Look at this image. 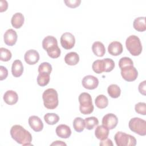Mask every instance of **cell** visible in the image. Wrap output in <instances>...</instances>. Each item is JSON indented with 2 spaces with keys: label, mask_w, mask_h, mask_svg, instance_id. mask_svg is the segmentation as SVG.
I'll list each match as a JSON object with an SVG mask.
<instances>
[{
  "label": "cell",
  "mask_w": 146,
  "mask_h": 146,
  "mask_svg": "<svg viewBox=\"0 0 146 146\" xmlns=\"http://www.w3.org/2000/svg\"><path fill=\"white\" fill-rule=\"evenodd\" d=\"M12 54L10 50L8 49L1 47L0 48V60L3 62H7L11 58Z\"/></svg>",
  "instance_id": "cell-32"
},
{
  "label": "cell",
  "mask_w": 146,
  "mask_h": 146,
  "mask_svg": "<svg viewBox=\"0 0 146 146\" xmlns=\"http://www.w3.org/2000/svg\"><path fill=\"white\" fill-rule=\"evenodd\" d=\"M11 137L18 144L23 145H32L31 133L20 125H14L10 129Z\"/></svg>",
  "instance_id": "cell-1"
},
{
  "label": "cell",
  "mask_w": 146,
  "mask_h": 146,
  "mask_svg": "<svg viewBox=\"0 0 146 146\" xmlns=\"http://www.w3.org/2000/svg\"><path fill=\"white\" fill-rule=\"evenodd\" d=\"M25 18L23 15L21 13H15L11 19V23L13 27L15 29L21 28L23 25Z\"/></svg>",
  "instance_id": "cell-19"
},
{
  "label": "cell",
  "mask_w": 146,
  "mask_h": 146,
  "mask_svg": "<svg viewBox=\"0 0 146 146\" xmlns=\"http://www.w3.org/2000/svg\"><path fill=\"white\" fill-rule=\"evenodd\" d=\"M60 40L62 47L66 50H70L73 48L75 43L74 36L69 32L63 33L60 37Z\"/></svg>",
  "instance_id": "cell-8"
},
{
  "label": "cell",
  "mask_w": 146,
  "mask_h": 146,
  "mask_svg": "<svg viewBox=\"0 0 146 146\" xmlns=\"http://www.w3.org/2000/svg\"><path fill=\"white\" fill-rule=\"evenodd\" d=\"M52 71V66L48 62H43L38 67V72L39 73H48L51 74Z\"/></svg>",
  "instance_id": "cell-33"
},
{
  "label": "cell",
  "mask_w": 146,
  "mask_h": 146,
  "mask_svg": "<svg viewBox=\"0 0 146 146\" xmlns=\"http://www.w3.org/2000/svg\"><path fill=\"white\" fill-rule=\"evenodd\" d=\"M114 140L117 146H135L136 139L131 135L119 131L114 136Z\"/></svg>",
  "instance_id": "cell-5"
},
{
  "label": "cell",
  "mask_w": 146,
  "mask_h": 146,
  "mask_svg": "<svg viewBox=\"0 0 146 146\" xmlns=\"http://www.w3.org/2000/svg\"><path fill=\"white\" fill-rule=\"evenodd\" d=\"M82 86L84 88L88 90H94L95 89L99 84L98 79L91 75L85 76L82 80Z\"/></svg>",
  "instance_id": "cell-10"
},
{
  "label": "cell",
  "mask_w": 146,
  "mask_h": 146,
  "mask_svg": "<svg viewBox=\"0 0 146 146\" xmlns=\"http://www.w3.org/2000/svg\"><path fill=\"white\" fill-rule=\"evenodd\" d=\"M139 91L140 94H141L143 95H145L146 94V81L144 80L143 82H141L138 87Z\"/></svg>",
  "instance_id": "cell-39"
},
{
  "label": "cell",
  "mask_w": 146,
  "mask_h": 146,
  "mask_svg": "<svg viewBox=\"0 0 146 146\" xmlns=\"http://www.w3.org/2000/svg\"><path fill=\"white\" fill-rule=\"evenodd\" d=\"M118 123L117 116L112 113H109L105 115L102 119V124L107 127L109 129L115 128Z\"/></svg>",
  "instance_id": "cell-9"
},
{
  "label": "cell",
  "mask_w": 146,
  "mask_h": 146,
  "mask_svg": "<svg viewBox=\"0 0 146 146\" xmlns=\"http://www.w3.org/2000/svg\"><path fill=\"white\" fill-rule=\"evenodd\" d=\"M50 74L42 72L39 73L37 77L38 84L41 87H44L47 85L50 82Z\"/></svg>",
  "instance_id": "cell-27"
},
{
  "label": "cell",
  "mask_w": 146,
  "mask_h": 146,
  "mask_svg": "<svg viewBox=\"0 0 146 146\" xmlns=\"http://www.w3.org/2000/svg\"><path fill=\"white\" fill-rule=\"evenodd\" d=\"M78 100L80 103L79 110L82 114L88 115L93 112L94 107L90 94L87 92H82L79 95Z\"/></svg>",
  "instance_id": "cell-3"
},
{
  "label": "cell",
  "mask_w": 146,
  "mask_h": 146,
  "mask_svg": "<svg viewBox=\"0 0 146 146\" xmlns=\"http://www.w3.org/2000/svg\"><path fill=\"white\" fill-rule=\"evenodd\" d=\"M92 50L94 54L99 57L104 56L106 53V48L103 43L96 41L95 42L92 46Z\"/></svg>",
  "instance_id": "cell-20"
},
{
  "label": "cell",
  "mask_w": 146,
  "mask_h": 146,
  "mask_svg": "<svg viewBox=\"0 0 146 146\" xmlns=\"http://www.w3.org/2000/svg\"><path fill=\"white\" fill-rule=\"evenodd\" d=\"M95 103L96 106L100 109L104 108L108 104V100L107 96L104 95H99L95 98Z\"/></svg>",
  "instance_id": "cell-23"
},
{
  "label": "cell",
  "mask_w": 146,
  "mask_h": 146,
  "mask_svg": "<svg viewBox=\"0 0 146 146\" xmlns=\"http://www.w3.org/2000/svg\"><path fill=\"white\" fill-rule=\"evenodd\" d=\"M108 135L109 129L103 125H98L95 129V135L96 137L100 140H103L107 139Z\"/></svg>",
  "instance_id": "cell-17"
},
{
  "label": "cell",
  "mask_w": 146,
  "mask_h": 146,
  "mask_svg": "<svg viewBox=\"0 0 146 146\" xmlns=\"http://www.w3.org/2000/svg\"><path fill=\"white\" fill-rule=\"evenodd\" d=\"M8 75V71L7 68L3 66H0V80H3V79H5Z\"/></svg>",
  "instance_id": "cell-38"
},
{
  "label": "cell",
  "mask_w": 146,
  "mask_h": 146,
  "mask_svg": "<svg viewBox=\"0 0 146 146\" xmlns=\"http://www.w3.org/2000/svg\"><path fill=\"white\" fill-rule=\"evenodd\" d=\"M128 66H133V62L130 58L123 57L119 60V66L120 69Z\"/></svg>",
  "instance_id": "cell-34"
},
{
  "label": "cell",
  "mask_w": 146,
  "mask_h": 146,
  "mask_svg": "<svg viewBox=\"0 0 146 146\" xmlns=\"http://www.w3.org/2000/svg\"><path fill=\"white\" fill-rule=\"evenodd\" d=\"M48 55L53 59L58 58L61 53L60 48L58 47V44H55L48 47L46 50Z\"/></svg>",
  "instance_id": "cell-26"
},
{
  "label": "cell",
  "mask_w": 146,
  "mask_h": 146,
  "mask_svg": "<svg viewBox=\"0 0 146 146\" xmlns=\"http://www.w3.org/2000/svg\"><path fill=\"white\" fill-rule=\"evenodd\" d=\"M55 44H58L57 39L54 36L51 35L46 36L42 41V47L45 50H46L50 46Z\"/></svg>",
  "instance_id": "cell-29"
},
{
  "label": "cell",
  "mask_w": 146,
  "mask_h": 146,
  "mask_svg": "<svg viewBox=\"0 0 146 146\" xmlns=\"http://www.w3.org/2000/svg\"><path fill=\"white\" fill-rule=\"evenodd\" d=\"M105 63V71L106 72H108L113 70L115 67V62L111 58L103 59Z\"/></svg>",
  "instance_id": "cell-36"
},
{
  "label": "cell",
  "mask_w": 146,
  "mask_h": 146,
  "mask_svg": "<svg viewBox=\"0 0 146 146\" xmlns=\"http://www.w3.org/2000/svg\"><path fill=\"white\" fill-rule=\"evenodd\" d=\"M120 70L121 76L126 81H134L136 79L138 76V72L133 66H128Z\"/></svg>",
  "instance_id": "cell-7"
},
{
  "label": "cell",
  "mask_w": 146,
  "mask_h": 146,
  "mask_svg": "<svg viewBox=\"0 0 146 146\" xmlns=\"http://www.w3.org/2000/svg\"><path fill=\"white\" fill-rule=\"evenodd\" d=\"M73 127L75 131L78 132H82L85 128L84 120L80 117H75L73 121Z\"/></svg>",
  "instance_id": "cell-30"
},
{
  "label": "cell",
  "mask_w": 146,
  "mask_h": 146,
  "mask_svg": "<svg viewBox=\"0 0 146 146\" xmlns=\"http://www.w3.org/2000/svg\"><path fill=\"white\" fill-rule=\"evenodd\" d=\"M93 71L96 74H101L105 71V63L103 59L95 60L92 65Z\"/></svg>",
  "instance_id": "cell-24"
},
{
  "label": "cell",
  "mask_w": 146,
  "mask_h": 146,
  "mask_svg": "<svg viewBox=\"0 0 146 146\" xmlns=\"http://www.w3.org/2000/svg\"><path fill=\"white\" fill-rule=\"evenodd\" d=\"M107 92L111 98H117L120 95L121 90L117 84H112L108 87Z\"/></svg>",
  "instance_id": "cell-25"
},
{
  "label": "cell",
  "mask_w": 146,
  "mask_h": 146,
  "mask_svg": "<svg viewBox=\"0 0 146 146\" xmlns=\"http://www.w3.org/2000/svg\"><path fill=\"white\" fill-rule=\"evenodd\" d=\"M23 72V66L20 60H15L11 66V73L14 77H19Z\"/></svg>",
  "instance_id": "cell-18"
},
{
  "label": "cell",
  "mask_w": 146,
  "mask_h": 146,
  "mask_svg": "<svg viewBox=\"0 0 146 146\" xmlns=\"http://www.w3.org/2000/svg\"><path fill=\"white\" fill-rule=\"evenodd\" d=\"M129 128L132 132L140 135H146V121L140 117L132 118L129 121Z\"/></svg>",
  "instance_id": "cell-6"
},
{
  "label": "cell",
  "mask_w": 146,
  "mask_h": 146,
  "mask_svg": "<svg viewBox=\"0 0 146 146\" xmlns=\"http://www.w3.org/2000/svg\"><path fill=\"white\" fill-rule=\"evenodd\" d=\"M8 7V3L6 1L1 0L0 1V11L3 12L5 11Z\"/></svg>",
  "instance_id": "cell-40"
},
{
  "label": "cell",
  "mask_w": 146,
  "mask_h": 146,
  "mask_svg": "<svg viewBox=\"0 0 146 146\" xmlns=\"http://www.w3.org/2000/svg\"><path fill=\"white\" fill-rule=\"evenodd\" d=\"M56 135L60 138L67 139L71 135V130L68 125L66 124H60L56 128Z\"/></svg>",
  "instance_id": "cell-15"
},
{
  "label": "cell",
  "mask_w": 146,
  "mask_h": 146,
  "mask_svg": "<svg viewBox=\"0 0 146 146\" xmlns=\"http://www.w3.org/2000/svg\"><path fill=\"white\" fill-rule=\"evenodd\" d=\"M25 62L30 65L36 64L39 60V54L36 50H27L24 55Z\"/></svg>",
  "instance_id": "cell-12"
},
{
  "label": "cell",
  "mask_w": 146,
  "mask_h": 146,
  "mask_svg": "<svg viewBox=\"0 0 146 146\" xmlns=\"http://www.w3.org/2000/svg\"><path fill=\"white\" fill-rule=\"evenodd\" d=\"M85 127L88 130H91L99 124L98 119L95 116L86 117L84 119Z\"/></svg>",
  "instance_id": "cell-31"
},
{
  "label": "cell",
  "mask_w": 146,
  "mask_h": 146,
  "mask_svg": "<svg viewBox=\"0 0 146 146\" xmlns=\"http://www.w3.org/2000/svg\"><path fill=\"white\" fill-rule=\"evenodd\" d=\"M66 5L71 8H75L79 6L81 3L80 0H64Z\"/></svg>",
  "instance_id": "cell-37"
},
{
  "label": "cell",
  "mask_w": 146,
  "mask_h": 146,
  "mask_svg": "<svg viewBox=\"0 0 146 146\" xmlns=\"http://www.w3.org/2000/svg\"><path fill=\"white\" fill-rule=\"evenodd\" d=\"M3 98L6 104L9 105H14L17 103L18 100V95L15 91L8 90L4 94Z\"/></svg>",
  "instance_id": "cell-16"
},
{
  "label": "cell",
  "mask_w": 146,
  "mask_h": 146,
  "mask_svg": "<svg viewBox=\"0 0 146 146\" xmlns=\"http://www.w3.org/2000/svg\"><path fill=\"white\" fill-rule=\"evenodd\" d=\"M42 99L44 106L47 109L53 110L58 106V94L54 88L46 90L42 94Z\"/></svg>",
  "instance_id": "cell-2"
},
{
  "label": "cell",
  "mask_w": 146,
  "mask_h": 146,
  "mask_svg": "<svg viewBox=\"0 0 146 146\" xmlns=\"http://www.w3.org/2000/svg\"><path fill=\"white\" fill-rule=\"evenodd\" d=\"M44 120L47 124L54 125L59 120V116L55 113H47L44 116Z\"/></svg>",
  "instance_id": "cell-28"
},
{
  "label": "cell",
  "mask_w": 146,
  "mask_h": 146,
  "mask_svg": "<svg viewBox=\"0 0 146 146\" xmlns=\"http://www.w3.org/2000/svg\"><path fill=\"white\" fill-rule=\"evenodd\" d=\"M17 32L12 29H9L6 31L4 34L3 39L6 44L9 46H14L17 40Z\"/></svg>",
  "instance_id": "cell-11"
},
{
  "label": "cell",
  "mask_w": 146,
  "mask_h": 146,
  "mask_svg": "<svg viewBox=\"0 0 146 146\" xmlns=\"http://www.w3.org/2000/svg\"><path fill=\"white\" fill-rule=\"evenodd\" d=\"M135 111L140 115H146V104L144 102H139L135 104Z\"/></svg>",
  "instance_id": "cell-35"
},
{
  "label": "cell",
  "mask_w": 146,
  "mask_h": 146,
  "mask_svg": "<svg viewBox=\"0 0 146 146\" xmlns=\"http://www.w3.org/2000/svg\"><path fill=\"white\" fill-rule=\"evenodd\" d=\"M66 145V144L64 142H63L62 141H55V142L52 143L51 145Z\"/></svg>",
  "instance_id": "cell-42"
},
{
  "label": "cell",
  "mask_w": 146,
  "mask_h": 146,
  "mask_svg": "<svg viewBox=\"0 0 146 146\" xmlns=\"http://www.w3.org/2000/svg\"><path fill=\"white\" fill-rule=\"evenodd\" d=\"M133 28L137 31L143 32L146 30L145 17H140L135 19L133 23Z\"/></svg>",
  "instance_id": "cell-22"
},
{
  "label": "cell",
  "mask_w": 146,
  "mask_h": 146,
  "mask_svg": "<svg viewBox=\"0 0 146 146\" xmlns=\"http://www.w3.org/2000/svg\"><path fill=\"white\" fill-rule=\"evenodd\" d=\"M29 124L30 127L35 132H40L43 128V123L42 120L35 115L29 117Z\"/></svg>",
  "instance_id": "cell-13"
},
{
  "label": "cell",
  "mask_w": 146,
  "mask_h": 146,
  "mask_svg": "<svg viewBox=\"0 0 146 146\" xmlns=\"http://www.w3.org/2000/svg\"><path fill=\"white\" fill-rule=\"evenodd\" d=\"M127 49L133 56L139 55L142 51V45L139 38L135 35L129 36L125 41Z\"/></svg>",
  "instance_id": "cell-4"
},
{
  "label": "cell",
  "mask_w": 146,
  "mask_h": 146,
  "mask_svg": "<svg viewBox=\"0 0 146 146\" xmlns=\"http://www.w3.org/2000/svg\"><path fill=\"white\" fill-rule=\"evenodd\" d=\"M123 50L122 44L118 41H113L110 43L108 46V52L113 56L120 55Z\"/></svg>",
  "instance_id": "cell-14"
},
{
  "label": "cell",
  "mask_w": 146,
  "mask_h": 146,
  "mask_svg": "<svg viewBox=\"0 0 146 146\" xmlns=\"http://www.w3.org/2000/svg\"><path fill=\"white\" fill-rule=\"evenodd\" d=\"M64 62L70 66H75L79 61V55L76 52H70L67 53L64 57Z\"/></svg>",
  "instance_id": "cell-21"
},
{
  "label": "cell",
  "mask_w": 146,
  "mask_h": 146,
  "mask_svg": "<svg viewBox=\"0 0 146 146\" xmlns=\"http://www.w3.org/2000/svg\"><path fill=\"white\" fill-rule=\"evenodd\" d=\"M100 145H102V146H113V143H112V141L111 139H106L104 140H101L100 143Z\"/></svg>",
  "instance_id": "cell-41"
}]
</instances>
